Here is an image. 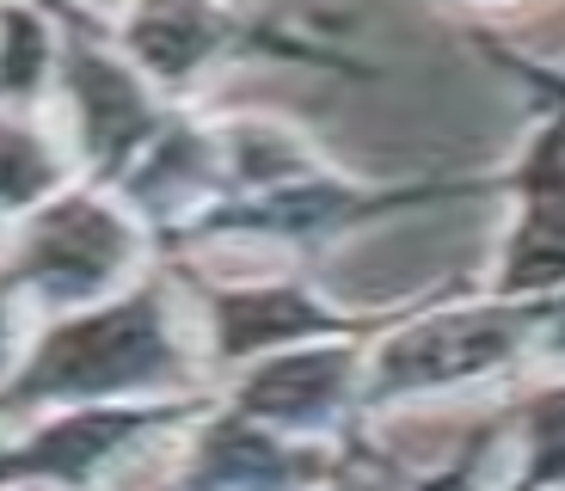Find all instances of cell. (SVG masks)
<instances>
[{"instance_id": "obj_1", "label": "cell", "mask_w": 565, "mask_h": 491, "mask_svg": "<svg viewBox=\"0 0 565 491\" xmlns=\"http://www.w3.org/2000/svg\"><path fill=\"white\" fill-rule=\"evenodd\" d=\"M198 381L203 363L179 332L172 295L141 277L93 308L50 313V325L25 338L13 375L0 387V412L184 399L198 393Z\"/></svg>"}, {"instance_id": "obj_2", "label": "cell", "mask_w": 565, "mask_h": 491, "mask_svg": "<svg viewBox=\"0 0 565 491\" xmlns=\"http://www.w3.org/2000/svg\"><path fill=\"white\" fill-rule=\"evenodd\" d=\"M535 375V301L510 295H412L369 338L363 412H412L516 387Z\"/></svg>"}, {"instance_id": "obj_3", "label": "cell", "mask_w": 565, "mask_h": 491, "mask_svg": "<svg viewBox=\"0 0 565 491\" xmlns=\"http://www.w3.org/2000/svg\"><path fill=\"white\" fill-rule=\"evenodd\" d=\"M154 234L141 227L111 184L68 179L25 215H13V246L0 258V277L43 313L93 308L105 295L148 277Z\"/></svg>"}, {"instance_id": "obj_4", "label": "cell", "mask_w": 565, "mask_h": 491, "mask_svg": "<svg viewBox=\"0 0 565 491\" xmlns=\"http://www.w3.org/2000/svg\"><path fill=\"white\" fill-rule=\"evenodd\" d=\"M105 31L179 105L191 86H203L234 62H296V68L351 74V81L375 74V62L351 56L326 38H308V31L282 25L270 13H253L241 0H129Z\"/></svg>"}, {"instance_id": "obj_5", "label": "cell", "mask_w": 565, "mask_h": 491, "mask_svg": "<svg viewBox=\"0 0 565 491\" xmlns=\"http://www.w3.org/2000/svg\"><path fill=\"white\" fill-rule=\"evenodd\" d=\"M523 86L535 93V124L523 148L498 167V196L510 203V215L480 277L486 295H510V301L565 289V93L541 81Z\"/></svg>"}, {"instance_id": "obj_6", "label": "cell", "mask_w": 565, "mask_h": 491, "mask_svg": "<svg viewBox=\"0 0 565 491\" xmlns=\"http://www.w3.org/2000/svg\"><path fill=\"white\" fill-rule=\"evenodd\" d=\"M369 338H320V344H289V351L253 356V363L234 369V387L222 399L246 418L270 424V430L301 436V442H356L369 424L363 412Z\"/></svg>"}, {"instance_id": "obj_7", "label": "cell", "mask_w": 565, "mask_h": 491, "mask_svg": "<svg viewBox=\"0 0 565 491\" xmlns=\"http://www.w3.org/2000/svg\"><path fill=\"white\" fill-rule=\"evenodd\" d=\"M387 320H394V308H339L301 270H289V277H234L203 289V332H210L215 369H241L253 356L289 351V344H320V338H369Z\"/></svg>"}, {"instance_id": "obj_8", "label": "cell", "mask_w": 565, "mask_h": 491, "mask_svg": "<svg viewBox=\"0 0 565 491\" xmlns=\"http://www.w3.org/2000/svg\"><path fill=\"white\" fill-rule=\"evenodd\" d=\"M356 442H301L270 424L246 418L210 393V406L191 418L184 467L172 473V491H320L356 461Z\"/></svg>"}, {"instance_id": "obj_9", "label": "cell", "mask_w": 565, "mask_h": 491, "mask_svg": "<svg viewBox=\"0 0 565 491\" xmlns=\"http://www.w3.org/2000/svg\"><path fill=\"white\" fill-rule=\"evenodd\" d=\"M504 442L516 461L498 491H565V369L504 399Z\"/></svg>"}, {"instance_id": "obj_10", "label": "cell", "mask_w": 565, "mask_h": 491, "mask_svg": "<svg viewBox=\"0 0 565 491\" xmlns=\"http://www.w3.org/2000/svg\"><path fill=\"white\" fill-rule=\"evenodd\" d=\"M62 25L50 0H0V105L7 111H38L56 93Z\"/></svg>"}, {"instance_id": "obj_11", "label": "cell", "mask_w": 565, "mask_h": 491, "mask_svg": "<svg viewBox=\"0 0 565 491\" xmlns=\"http://www.w3.org/2000/svg\"><path fill=\"white\" fill-rule=\"evenodd\" d=\"M68 179H81V172L50 141V129H38L25 111H7L0 105V215L13 222V215H25L50 191H62Z\"/></svg>"}, {"instance_id": "obj_12", "label": "cell", "mask_w": 565, "mask_h": 491, "mask_svg": "<svg viewBox=\"0 0 565 491\" xmlns=\"http://www.w3.org/2000/svg\"><path fill=\"white\" fill-rule=\"evenodd\" d=\"M498 442H504V406L492 412V418H480L473 430H467V442L449 455V461L424 467V473L399 479V491H486V467H492Z\"/></svg>"}, {"instance_id": "obj_13", "label": "cell", "mask_w": 565, "mask_h": 491, "mask_svg": "<svg viewBox=\"0 0 565 491\" xmlns=\"http://www.w3.org/2000/svg\"><path fill=\"white\" fill-rule=\"evenodd\" d=\"M565 369V289L535 295V375Z\"/></svg>"}, {"instance_id": "obj_14", "label": "cell", "mask_w": 565, "mask_h": 491, "mask_svg": "<svg viewBox=\"0 0 565 491\" xmlns=\"http://www.w3.org/2000/svg\"><path fill=\"white\" fill-rule=\"evenodd\" d=\"M19 351H25V295L0 277V387H7V375H13Z\"/></svg>"}, {"instance_id": "obj_15", "label": "cell", "mask_w": 565, "mask_h": 491, "mask_svg": "<svg viewBox=\"0 0 565 491\" xmlns=\"http://www.w3.org/2000/svg\"><path fill=\"white\" fill-rule=\"evenodd\" d=\"M399 479H406V473H394L375 449H356V461L344 467L339 479H326L320 491H399Z\"/></svg>"}, {"instance_id": "obj_16", "label": "cell", "mask_w": 565, "mask_h": 491, "mask_svg": "<svg viewBox=\"0 0 565 491\" xmlns=\"http://www.w3.org/2000/svg\"><path fill=\"white\" fill-rule=\"evenodd\" d=\"M473 38H480V43H486V56H492V62H504V68L516 74V81H541V86H559V93H565V62H535V56H510L504 43H498V38H486V31H473Z\"/></svg>"}, {"instance_id": "obj_17", "label": "cell", "mask_w": 565, "mask_h": 491, "mask_svg": "<svg viewBox=\"0 0 565 491\" xmlns=\"http://www.w3.org/2000/svg\"><path fill=\"white\" fill-rule=\"evenodd\" d=\"M443 7H461V13H510V7H523V0H443Z\"/></svg>"}, {"instance_id": "obj_18", "label": "cell", "mask_w": 565, "mask_h": 491, "mask_svg": "<svg viewBox=\"0 0 565 491\" xmlns=\"http://www.w3.org/2000/svg\"><path fill=\"white\" fill-rule=\"evenodd\" d=\"M7 491H56V485H7Z\"/></svg>"}]
</instances>
